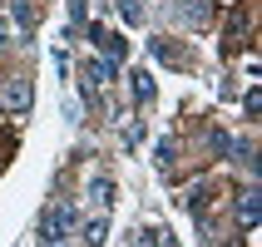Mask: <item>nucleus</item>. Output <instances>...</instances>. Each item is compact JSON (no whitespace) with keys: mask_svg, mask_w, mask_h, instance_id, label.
<instances>
[{"mask_svg":"<svg viewBox=\"0 0 262 247\" xmlns=\"http://www.w3.org/2000/svg\"><path fill=\"white\" fill-rule=\"evenodd\" d=\"M74 222H79V208L70 203V198H55V203L40 213V242L45 247H64L74 233Z\"/></svg>","mask_w":262,"mask_h":247,"instance_id":"1","label":"nucleus"},{"mask_svg":"<svg viewBox=\"0 0 262 247\" xmlns=\"http://www.w3.org/2000/svg\"><path fill=\"white\" fill-rule=\"evenodd\" d=\"M79 74H84V89L94 94V89L109 84V74H114V59H84V64H79Z\"/></svg>","mask_w":262,"mask_h":247,"instance_id":"2","label":"nucleus"},{"mask_svg":"<svg viewBox=\"0 0 262 247\" xmlns=\"http://www.w3.org/2000/svg\"><path fill=\"white\" fill-rule=\"evenodd\" d=\"M89 40L99 44V50H104L109 59H124V55H129V40H119L114 30H104V25H94V30H89Z\"/></svg>","mask_w":262,"mask_h":247,"instance_id":"3","label":"nucleus"},{"mask_svg":"<svg viewBox=\"0 0 262 247\" xmlns=\"http://www.w3.org/2000/svg\"><path fill=\"white\" fill-rule=\"evenodd\" d=\"M30 99H35L30 79H10V84H5V94H0V104H5V109H15V114H20V109H30Z\"/></svg>","mask_w":262,"mask_h":247,"instance_id":"4","label":"nucleus"},{"mask_svg":"<svg viewBox=\"0 0 262 247\" xmlns=\"http://www.w3.org/2000/svg\"><path fill=\"white\" fill-rule=\"evenodd\" d=\"M178 15H183L188 25H208V20H213V0H183Z\"/></svg>","mask_w":262,"mask_h":247,"instance_id":"5","label":"nucleus"},{"mask_svg":"<svg viewBox=\"0 0 262 247\" xmlns=\"http://www.w3.org/2000/svg\"><path fill=\"white\" fill-rule=\"evenodd\" d=\"M129 79H134V99H139V104H154V94H159V89H154V74H148V70H134Z\"/></svg>","mask_w":262,"mask_h":247,"instance_id":"6","label":"nucleus"},{"mask_svg":"<svg viewBox=\"0 0 262 247\" xmlns=\"http://www.w3.org/2000/svg\"><path fill=\"white\" fill-rule=\"evenodd\" d=\"M89 203L104 213V208L114 203V183H109V178H94V183H89Z\"/></svg>","mask_w":262,"mask_h":247,"instance_id":"7","label":"nucleus"},{"mask_svg":"<svg viewBox=\"0 0 262 247\" xmlns=\"http://www.w3.org/2000/svg\"><path fill=\"white\" fill-rule=\"evenodd\" d=\"M148 50H154V59H159V64H188V59H183V50H178V44H168V40H154Z\"/></svg>","mask_w":262,"mask_h":247,"instance_id":"8","label":"nucleus"},{"mask_svg":"<svg viewBox=\"0 0 262 247\" xmlns=\"http://www.w3.org/2000/svg\"><path fill=\"white\" fill-rule=\"evenodd\" d=\"M237 218H243V228H257V188L243 193V203H237Z\"/></svg>","mask_w":262,"mask_h":247,"instance_id":"9","label":"nucleus"},{"mask_svg":"<svg viewBox=\"0 0 262 247\" xmlns=\"http://www.w3.org/2000/svg\"><path fill=\"white\" fill-rule=\"evenodd\" d=\"M139 247H178V242L168 228H148V233H139Z\"/></svg>","mask_w":262,"mask_h":247,"instance_id":"10","label":"nucleus"},{"mask_svg":"<svg viewBox=\"0 0 262 247\" xmlns=\"http://www.w3.org/2000/svg\"><path fill=\"white\" fill-rule=\"evenodd\" d=\"M84 242H89V247H104V242H109V222H104V218L84 222Z\"/></svg>","mask_w":262,"mask_h":247,"instance_id":"11","label":"nucleus"},{"mask_svg":"<svg viewBox=\"0 0 262 247\" xmlns=\"http://www.w3.org/2000/svg\"><path fill=\"white\" fill-rule=\"evenodd\" d=\"M10 15H15V20H20V25H35V5H30V0H10Z\"/></svg>","mask_w":262,"mask_h":247,"instance_id":"12","label":"nucleus"},{"mask_svg":"<svg viewBox=\"0 0 262 247\" xmlns=\"http://www.w3.org/2000/svg\"><path fill=\"white\" fill-rule=\"evenodd\" d=\"M208 148H213L218 159H228V153H233V139H228V133H208Z\"/></svg>","mask_w":262,"mask_h":247,"instance_id":"13","label":"nucleus"},{"mask_svg":"<svg viewBox=\"0 0 262 247\" xmlns=\"http://www.w3.org/2000/svg\"><path fill=\"white\" fill-rule=\"evenodd\" d=\"M119 15H124L129 25H139V20H144V5H139V0H119Z\"/></svg>","mask_w":262,"mask_h":247,"instance_id":"14","label":"nucleus"},{"mask_svg":"<svg viewBox=\"0 0 262 247\" xmlns=\"http://www.w3.org/2000/svg\"><path fill=\"white\" fill-rule=\"evenodd\" d=\"M168 163H173V139H163V144H159V168H168Z\"/></svg>","mask_w":262,"mask_h":247,"instance_id":"15","label":"nucleus"}]
</instances>
